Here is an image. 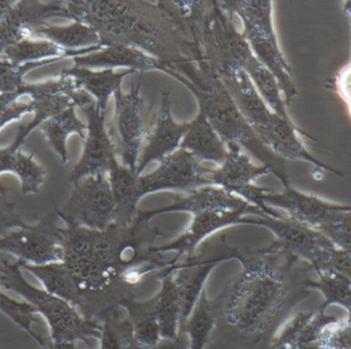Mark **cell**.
<instances>
[{
  "mask_svg": "<svg viewBox=\"0 0 351 349\" xmlns=\"http://www.w3.org/2000/svg\"><path fill=\"white\" fill-rule=\"evenodd\" d=\"M68 12L97 31L102 47L128 45L166 64L197 57L199 47L178 14L175 1H74Z\"/></svg>",
  "mask_w": 351,
  "mask_h": 349,
  "instance_id": "obj_1",
  "label": "cell"
},
{
  "mask_svg": "<svg viewBox=\"0 0 351 349\" xmlns=\"http://www.w3.org/2000/svg\"><path fill=\"white\" fill-rule=\"evenodd\" d=\"M148 222L130 226L113 223L106 230L99 231L68 224L61 229L63 263L84 293L94 303L97 317L104 313L100 295L114 278L123 276L127 264L135 261L140 232Z\"/></svg>",
  "mask_w": 351,
  "mask_h": 349,
  "instance_id": "obj_2",
  "label": "cell"
},
{
  "mask_svg": "<svg viewBox=\"0 0 351 349\" xmlns=\"http://www.w3.org/2000/svg\"><path fill=\"white\" fill-rule=\"evenodd\" d=\"M160 72L183 84L197 101L199 111L208 117L223 141L245 148L269 169L285 187L290 186L286 160L266 147L229 94L226 86L202 57L195 61L165 64Z\"/></svg>",
  "mask_w": 351,
  "mask_h": 349,
  "instance_id": "obj_3",
  "label": "cell"
},
{
  "mask_svg": "<svg viewBox=\"0 0 351 349\" xmlns=\"http://www.w3.org/2000/svg\"><path fill=\"white\" fill-rule=\"evenodd\" d=\"M251 272L250 288H243L245 294L231 295L226 309L218 304V322L226 320L227 325L239 335L257 339L284 313L289 291L284 276L270 266L254 268Z\"/></svg>",
  "mask_w": 351,
  "mask_h": 349,
  "instance_id": "obj_4",
  "label": "cell"
},
{
  "mask_svg": "<svg viewBox=\"0 0 351 349\" xmlns=\"http://www.w3.org/2000/svg\"><path fill=\"white\" fill-rule=\"evenodd\" d=\"M19 261L2 260L0 263V285L5 290L26 299L37 313L47 320L51 330V340L57 344H76L101 337V323L98 320H90L77 313L75 307L67 301L39 290L26 282L21 274Z\"/></svg>",
  "mask_w": 351,
  "mask_h": 349,
  "instance_id": "obj_5",
  "label": "cell"
},
{
  "mask_svg": "<svg viewBox=\"0 0 351 349\" xmlns=\"http://www.w3.org/2000/svg\"><path fill=\"white\" fill-rule=\"evenodd\" d=\"M114 119L117 136L115 145L123 166L136 172L144 141L156 121V112L146 105L139 84L125 94L121 88L114 94Z\"/></svg>",
  "mask_w": 351,
  "mask_h": 349,
  "instance_id": "obj_6",
  "label": "cell"
},
{
  "mask_svg": "<svg viewBox=\"0 0 351 349\" xmlns=\"http://www.w3.org/2000/svg\"><path fill=\"white\" fill-rule=\"evenodd\" d=\"M60 216L67 225L106 230L114 223L115 216V202L108 174L90 176L78 181Z\"/></svg>",
  "mask_w": 351,
  "mask_h": 349,
  "instance_id": "obj_7",
  "label": "cell"
},
{
  "mask_svg": "<svg viewBox=\"0 0 351 349\" xmlns=\"http://www.w3.org/2000/svg\"><path fill=\"white\" fill-rule=\"evenodd\" d=\"M227 148L228 154L224 163L210 173L212 185L243 198L267 216L280 218L282 216L278 213L262 200V195L270 189L254 184L260 177L269 174V169L263 165L255 166L249 156L241 152V147L237 144H227Z\"/></svg>",
  "mask_w": 351,
  "mask_h": 349,
  "instance_id": "obj_8",
  "label": "cell"
},
{
  "mask_svg": "<svg viewBox=\"0 0 351 349\" xmlns=\"http://www.w3.org/2000/svg\"><path fill=\"white\" fill-rule=\"evenodd\" d=\"M247 224L269 229L276 241L274 249L284 252L295 258L304 260L317 266L335 245L317 229L305 226L289 218L256 216L247 218Z\"/></svg>",
  "mask_w": 351,
  "mask_h": 349,
  "instance_id": "obj_9",
  "label": "cell"
},
{
  "mask_svg": "<svg viewBox=\"0 0 351 349\" xmlns=\"http://www.w3.org/2000/svg\"><path fill=\"white\" fill-rule=\"evenodd\" d=\"M212 170L202 166V162L187 150H176L160 162L158 169L145 176H140L142 195L165 190L188 192L204 186L212 185Z\"/></svg>",
  "mask_w": 351,
  "mask_h": 349,
  "instance_id": "obj_10",
  "label": "cell"
},
{
  "mask_svg": "<svg viewBox=\"0 0 351 349\" xmlns=\"http://www.w3.org/2000/svg\"><path fill=\"white\" fill-rule=\"evenodd\" d=\"M82 109L88 117V136L82 158L70 177L74 184L90 176L108 174L117 160L114 139L105 125L106 112L100 110L94 100L82 106Z\"/></svg>",
  "mask_w": 351,
  "mask_h": 349,
  "instance_id": "obj_11",
  "label": "cell"
},
{
  "mask_svg": "<svg viewBox=\"0 0 351 349\" xmlns=\"http://www.w3.org/2000/svg\"><path fill=\"white\" fill-rule=\"evenodd\" d=\"M61 229L47 221L35 228L10 233L0 239V251L16 256L31 265L43 266L63 262Z\"/></svg>",
  "mask_w": 351,
  "mask_h": 349,
  "instance_id": "obj_12",
  "label": "cell"
},
{
  "mask_svg": "<svg viewBox=\"0 0 351 349\" xmlns=\"http://www.w3.org/2000/svg\"><path fill=\"white\" fill-rule=\"evenodd\" d=\"M252 215L245 210H221L208 208L192 214L189 226L179 237L160 247L149 248V253L162 254L176 252L177 257L169 267L175 266L182 256L191 258L200 243L216 231L226 228L231 225L247 224V217Z\"/></svg>",
  "mask_w": 351,
  "mask_h": 349,
  "instance_id": "obj_13",
  "label": "cell"
},
{
  "mask_svg": "<svg viewBox=\"0 0 351 349\" xmlns=\"http://www.w3.org/2000/svg\"><path fill=\"white\" fill-rule=\"evenodd\" d=\"M262 200L267 206L284 210L291 220L317 230L335 220L342 213L351 210V206L332 204L291 186L285 187L280 193L269 190L262 195Z\"/></svg>",
  "mask_w": 351,
  "mask_h": 349,
  "instance_id": "obj_14",
  "label": "cell"
},
{
  "mask_svg": "<svg viewBox=\"0 0 351 349\" xmlns=\"http://www.w3.org/2000/svg\"><path fill=\"white\" fill-rule=\"evenodd\" d=\"M221 208V210H245L254 216H265L257 206L235 194L217 186H204L184 194L173 196V202L164 208L152 210H139L137 222H149L150 219L167 213L185 212L193 214L200 210Z\"/></svg>",
  "mask_w": 351,
  "mask_h": 349,
  "instance_id": "obj_15",
  "label": "cell"
},
{
  "mask_svg": "<svg viewBox=\"0 0 351 349\" xmlns=\"http://www.w3.org/2000/svg\"><path fill=\"white\" fill-rule=\"evenodd\" d=\"M171 93H162V105L156 112V121L148 133L138 160L137 175L154 162H162L165 158L179 149L182 140L188 130V123H176L172 115Z\"/></svg>",
  "mask_w": 351,
  "mask_h": 349,
  "instance_id": "obj_16",
  "label": "cell"
},
{
  "mask_svg": "<svg viewBox=\"0 0 351 349\" xmlns=\"http://www.w3.org/2000/svg\"><path fill=\"white\" fill-rule=\"evenodd\" d=\"M255 133L266 147L269 148L282 160L309 163L319 170L329 171L333 174L341 176V173L326 166L307 150L301 136L311 140H315V138L299 129L294 121H286L274 115L265 127L261 128Z\"/></svg>",
  "mask_w": 351,
  "mask_h": 349,
  "instance_id": "obj_17",
  "label": "cell"
},
{
  "mask_svg": "<svg viewBox=\"0 0 351 349\" xmlns=\"http://www.w3.org/2000/svg\"><path fill=\"white\" fill-rule=\"evenodd\" d=\"M20 267L25 268L43 282L47 292L80 309L86 319L96 320V309L92 299L82 291L75 278L63 262L36 266L18 260Z\"/></svg>",
  "mask_w": 351,
  "mask_h": 349,
  "instance_id": "obj_18",
  "label": "cell"
},
{
  "mask_svg": "<svg viewBox=\"0 0 351 349\" xmlns=\"http://www.w3.org/2000/svg\"><path fill=\"white\" fill-rule=\"evenodd\" d=\"M74 61L78 67L103 68L115 69L123 67L135 71H160L164 62L152 57L148 53L128 47V45H111L103 47L98 51H93L82 57L75 58Z\"/></svg>",
  "mask_w": 351,
  "mask_h": 349,
  "instance_id": "obj_19",
  "label": "cell"
},
{
  "mask_svg": "<svg viewBox=\"0 0 351 349\" xmlns=\"http://www.w3.org/2000/svg\"><path fill=\"white\" fill-rule=\"evenodd\" d=\"M335 319L325 311L299 313L272 338L269 349H317L324 328Z\"/></svg>",
  "mask_w": 351,
  "mask_h": 349,
  "instance_id": "obj_20",
  "label": "cell"
},
{
  "mask_svg": "<svg viewBox=\"0 0 351 349\" xmlns=\"http://www.w3.org/2000/svg\"><path fill=\"white\" fill-rule=\"evenodd\" d=\"M220 78L254 131L265 127L271 121L276 113L264 102L245 70H237Z\"/></svg>",
  "mask_w": 351,
  "mask_h": 349,
  "instance_id": "obj_21",
  "label": "cell"
},
{
  "mask_svg": "<svg viewBox=\"0 0 351 349\" xmlns=\"http://www.w3.org/2000/svg\"><path fill=\"white\" fill-rule=\"evenodd\" d=\"M108 178L115 202L114 223L123 226L133 225L139 213L138 204L143 198L140 176L117 160L108 172Z\"/></svg>",
  "mask_w": 351,
  "mask_h": 349,
  "instance_id": "obj_22",
  "label": "cell"
},
{
  "mask_svg": "<svg viewBox=\"0 0 351 349\" xmlns=\"http://www.w3.org/2000/svg\"><path fill=\"white\" fill-rule=\"evenodd\" d=\"M180 148L187 150L200 162H212L220 166L228 154L226 143L202 111L188 123Z\"/></svg>",
  "mask_w": 351,
  "mask_h": 349,
  "instance_id": "obj_23",
  "label": "cell"
},
{
  "mask_svg": "<svg viewBox=\"0 0 351 349\" xmlns=\"http://www.w3.org/2000/svg\"><path fill=\"white\" fill-rule=\"evenodd\" d=\"M224 259L225 257H218L202 262L192 261L190 264L168 267L166 272L160 274V276L173 274L179 288L182 307L181 329L191 315L202 291L206 289L204 284L210 272Z\"/></svg>",
  "mask_w": 351,
  "mask_h": 349,
  "instance_id": "obj_24",
  "label": "cell"
},
{
  "mask_svg": "<svg viewBox=\"0 0 351 349\" xmlns=\"http://www.w3.org/2000/svg\"><path fill=\"white\" fill-rule=\"evenodd\" d=\"M251 47L254 56L267 68L280 84L287 106L297 97L294 74L290 64L280 49L278 37H261L257 35L245 36Z\"/></svg>",
  "mask_w": 351,
  "mask_h": 349,
  "instance_id": "obj_25",
  "label": "cell"
},
{
  "mask_svg": "<svg viewBox=\"0 0 351 349\" xmlns=\"http://www.w3.org/2000/svg\"><path fill=\"white\" fill-rule=\"evenodd\" d=\"M135 70L115 69L93 70L86 67H75L68 70L67 75L75 80L77 88H82L88 94L96 99V105L100 110L107 111L111 96L121 88V82L128 76L135 73Z\"/></svg>",
  "mask_w": 351,
  "mask_h": 349,
  "instance_id": "obj_26",
  "label": "cell"
},
{
  "mask_svg": "<svg viewBox=\"0 0 351 349\" xmlns=\"http://www.w3.org/2000/svg\"><path fill=\"white\" fill-rule=\"evenodd\" d=\"M119 305L127 313L134 338L139 348L148 349L160 341L162 333L156 317L154 298L144 302L123 298Z\"/></svg>",
  "mask_w": 351,
  "mask_h": 349,
  "instance_id": "obj_27",
  "label": "cell"
},
{
  "mask_svg": "<svg viewBox=\"0 0 351 349\" xmlns=\"http://www.w3.org/2000/svg\"><path fill=\"white\" fill-rule=\"evenodd\" d=\"M162 289L154 297L162 338L173 339L181 332L182 307L179 288L173 274H165Z\"/></svg>",
  "mask_w": 351,
  "mask_h": 349,
  "instance_id": "obj_28",
  "label": "cell"
},
{
  "mask_svg": "<svg viewBox=\"0 0 351 349\" xmlns=\"http://www.w3.org/2000/svg\"><path fill=\"white\" fill-rule=\"evenodd\" d=\"M217 324L218 302L208 300L204 289L191 315L181 329V332L187 334L189 338L190 349L206 348L216 330Z\"/></svg>",
  "mask_w": 351,
  "mask_h": 349,
  "instance_id": "obj_29",
  "label": "cell"
},
{
  "mask_svg": "<svg viewBox=\"0 0 351 349\" xmlns=\"http://www.w3.org/2000/svg\"><path fill=\"white\" fill-rule=\"evenodd\" d=\"M245 71L251 78L256 90L270 110L286 121H293L287 110L282 88L274 74L253 56L245 66Z\"/></svg>",
  "mask_w": 351,
  "mask_h": 349,
  "instance_id": "obj_30",
  "label": "cell"
},
{
  "mask_svg": "<svg viewBox=\"0 0 351 349\" xmlns=\"http://www.w3.org/2000/svg\"><path fill=\"white\" fill-rule=\"evenodd\" d=\"M101 321L100 349H142L136 344L129 320L109 307L99 317Z\"/></svg>",
  "mask_w": 351,
  "mask_h": 349,
  "instance_id": "obj_31",
  "label": "cell"
},
{
  "mask_svg": "<svg viewBox=\"0 0 351 349\" xmlns=\"http://www.w3.org/2000/svg\"><path fill=\"white\" fill-rule=\"evenodd\" d=\"M47 33L64 47H102L97 31L82 22H76L62 28L49 29Z\"/></svg>",
  "mask_w": 351,
  "mask_h": 349,
  "instance_id": "obj_32",
  "label": "cell"
},
{
  "mask_svg": "<svg viewBox=\"0 0 351 349\" xmlns=\"http://www.w3.org/2000/svg\"><path fill=\"white\" fill-rule=\"evenodd\" d=\"M0 311L12 320L16 325L20 326L39 346L43 348L47 344V339L39 337L33 332V325L36 324L35 313H37V311L30 303L18 302L0 292Z\"/></svg>",
  "mask_w": 351,
  "mask_h": 349,
  "instance_id": "obj_33",
  "label": "cell"
},
{
  "mask_svg": "<svg viewBox=\"0 0 351 349\" xmlns=\"http://www.w3.org/2000/svg\"><path fill=\"white\" fill-rule=\"evenodd\" d=\"M84 123L75 117L73 108L63 111L61 115L56 119L51 127V138L56 149L59 152L60 158L64 164L67 163V150H66V139L70 134L75 133L80 137H84Z\"/></svg>",
  "mask_w": 351,
  "mask_h": 349,
  "instance_id": "obj_34",
  "label": "cell"
},
{
  "mask_svg": "<svg viewBox=\"0 0 351 349\" xmlns=\"http://www.w3.org/2000/svg\"><path fill=\"white\" fill-rule=\"evenodd\" d=\"M321 276L319 287L327 297V305L336 304L351 311V282L335 274L319 272Z\"/></svg>",
  "mask_w": 351,
  "mask_h": 349,
  "instance_id": "obj_35",
  "label": "cell"
},
{
  "mask_svg": "<svg viewBox=\"0 0 351 349\" xmlns=\"http://www.w3.org/2000/svg\"><path fill=\"white\" fill-rule=\"evenodd\" d=\"M317 349H351V315L335 319L324 328Z\"/></svg>",
  "mask_w": 351,
  "mask_h": 349,
  "instance_id": "obj_36",
  "label": "cell"
},
{
  "mask_svg": "<svg viewBox=\"0 0 351 349\" xmlns=\"http://www.w3.org/2000/svg\"><path fill=\"white\" fill-rule=\"evenodd\" d=\"M321 231L336 248L351 253V210L342 213Z\"/></svg>",
  "mask_w": 351,
  "mask_h": 349,
  "instance_id": "obj_37",
  "label": "cell"
},
{
  "mask_svg": "<svg viewBox=\"0 0 351 349\" xmlns=\"http://www.w3.org/2000/svg\"><path fill=\"white\" fill-rule=\"evenodd\" d=\"M335 88L348 108L351 107V63L342 68L335 78Z\"/></svg>",
  "mask_w": 351,
  "mask_h": 349,
  "instance_id": "obj_38",
  "label": "cell"
},
{
  "mask_svg": "<svg viewBox=\"0 0 351 349\" xmlns=\"http://www.w3.org/2000/svg\"><path fill=\"white\" fill-rule=\"evenodd\" d=\"M148 349H190L189 338L187 334L180 332L173 339L162 338L158 344Z\"/></svg>",
  "mask_w": 351,
  "mask_h": 349,
  "instance_id": "obj_39",
  "label": "cell"
},
{
  "mask_svg": "<svg viewBox=\"0 0 351 349\" xmlns=\"http://www.w3.org/2000/svg\"><path fill=\"white\" fill-rule=\"evenodd\" d=\"M21 224L16 217L12 215V210L5 204H0V235L4 232L8 227ZM1 239V237H0Z\"/></svg>",
  "mask_w": 351,
  "mask_h": 349,
  "instance_id": "obj_40",
  "label": "cell"
},
{
  "mask_svg": "<svg viewBox=\"0 0 351 349\" xmlns=\"http://www.w3.org/2000/svg\"><path fill=\"white\" fill-rule=\"evenodd\" d=\"M43 349H77L76 344H53L51 340H47Z\"/></svg>",
  "mask_w": 351,
  "mask_h": 349,
  "instance_id": "obj_41",
  "label": "cell"
},
{
  "mask_svg": "<svg viewBox=\"0 0 351 349\" xmlns=\"http://www.w3.org/2000/svg\"><path fill=\"white\" fill-rule=\"evenodd\" d=\"M344 10H346V14H348V16H350L351 21V0H350V1L346 2V4H344Z\"/></svg>",
  "mask_w": 351,
  "mask_h": 349,
  "instance_id": "obj_42",
  "label": "cell"
},
{
  "mask_svg": "<svg viewBox=\"0 0 351 349\" xmlns=\"http://www.w3.org/2000/svg\"><path fill=\"white\" fill-rule=\"evenodd\" d=\"M348 110H350V115H351V107H350V108H348Z\"/></svg>",
  "mask_w": 351,
  "mask_h": 349,
  "instance_id": "obj_43",
  "label": "cell"
},
{
  "mask_svg": "<svg viewBox=\"0 0 351 349\" xmlns=\"http://www.w3.org/2000/svg\"><path fill=\"white\" fill-rule=\"evenodd\" d=\"M350 315H351V311H350Z\"/></svg>",
  "mask_w": 351,
  "mask_h": 349,
  "instance_id": "obj_44",
  "label": "cell"
}]
</instances>
